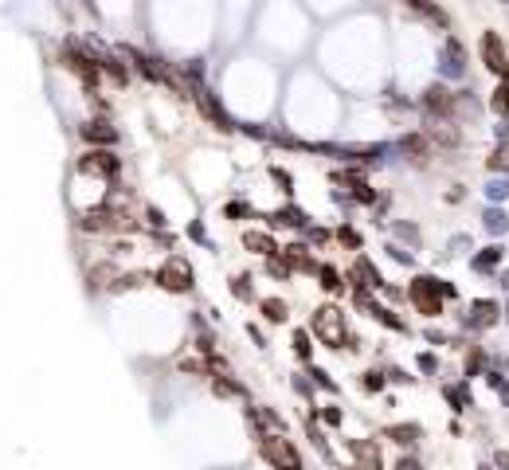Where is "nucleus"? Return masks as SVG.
<instances>
[{"instance_id":"obj_1","label":"nucleus","mask_w":509,"mask_h":470,"mask_svg":"<svg viewBox=\"0 0 509 470\" xmlns=\"http://www.w3.org/2000/svg\"><path fill=\"white\" fill-rule=\"evenodd\" d=\"M192 279H196V270H192L189 259H180V255L165 259L157 270H153V282H157V286H165L169 294H189L192 291Z\"/></svg>"},{"instance_id":"obj_2","label":"nucleus","mask_w":509,"mask_h":470,"mask_svg":"<svg viewBox=\"0 0 509 470\" xmlns=\"http://www.w3.org/2000/svg\"><path fill=\"white\" fill-rule=\"evenodd\" d=\"M313 337L321 345H330V349H341L345 345V314L337 306H321L313 310Z\"/></svg>"},{"instance_id":"obj_3","label":"nucleus","mask_w":509,"mask_h":470,"mask_svg":"<svg viewBox=\"0 0 509 470\" xmlns=\"http://www.w3.org/2000/svg\"><path fill=\"white\" fill-rule=\"evenodd\" d=\"M408 294H411V302H415V310L435 318V314H443V294H455V291L439 279H415Z\"/></svg>"},{"instance_id":"obj_4","label":"nucleus","mask_w":509,"mask_h":470,"mask_svg":"<svg viewBox=\"0 0 509 470\" xmlns=\"http://www.w3.org/2000/svg\"><path fill=\"white\" fill-rule=\"evenodd\" d=\"M259 455L270 470H302V455L290 439H259Z\"/></svg>"},{"instance_id":"obj_5","label":"nucleus","mask_w":509,"mask_h":470,"mask_svg":"<svg viewBox=\"0 0 509 470\" xmlns=\"http://www.w3.org/2000/svg\"><path fill=\"white\" fill-rule=\"evenodd\" d=\"M79 169L87 172V177H102V180H114L121 172V157L110 149H87L79 157Z\"/></svg>"},{"instance_id":"obj_6","label":"nucleus","mask_w":509,"mask_h":470,"mask_svg":"<svg viewBox=\"0 0 509 470\" xmlns=\"http://www.w3.org/2000/svg\"><path fill=\"white\" fill-rule=\"evenodd\" d=\"M79 228L82 231H130L133 223H130V216H121L118 208H94L79 220Z\"/></svg>"},{"instance_id":"obj_7","label":"nucleus","mask_w":509,"mask_h":470,"mask_svg":"<svg viewBox=\"0 0 509 470\" xmlns=\"http://www.w3.org/2000/svg\"><path fill=\"white\" fill-rule=\"evenodd\" d=\"M247 416L259 427V439H286V420L274 408H251Z\"/></svg>"},{"instance_id":"obj_8","label":"nucleus","mask_w":509,"mask_h":470,"mask_svg":"<svg viewBox=\"0 0 509 470\" xmlns=\"http://www.w3.org/2000/svg\"><path fill=\"white\" fill-rule=\"evenodd\" d=\"M67 67L82 79V87H98V59H90L87 51H79L75 43H67Z\"/></svg>"},{"instance_id":"obj_9","label":"nucleus","mask_w":509,"mask_h":470,"mask_svg":"<svg viewBox=\"0 0 509 470\" xmlns=\"http://www.w3.org/2000/svg\"><path fill=\"white\" fill-rule=\"evenodd\" d=\"M482 59H486L489 71L506 75V47H501L498 31H486V36H482Z\"/></svg>"},{"instance_id":"obj_10","label":"nucleus","mask_w":509,"mask_h":470,"mask_svg":"<svg viewBox=\"0 0 509 470\" xmlns=\"http://www.w3.org/2000/svg\"><path fill=\"white\" fill-rule=\"evenodd\" d=\"M82 138L98 149V145H114V141H118V130H114L110 122L98 118V122H87V126H82Z\"/></svg>"},{"instance_id":"obj_11","label":"nucleus","mask_w":509,"mask_h":470,"mask_svg":"<svg viewBox=\"0 0 509 470\" xmlns=\"http://www.w3.org/2000/svg\"><path fill=\"white\" fill-rule=\"evenodd\" d=\"M349 447H353V455H357L360 470H384V462H380V450H376V443H369V439H353Z\"/></svg>"},{"instance_id":"obj_12","label":"nucleus","mask_w":509,"mask_h":470,"mask_svg":"<svg viewBox=\"0 0 509 470\" xmlns=\"http://www.w3.org/2000/svg\"><path fill=\"white\" fill-rule=\"evenodd\" d=\"M282 263H286L290 270H306V274H313V270H318V263L306 255V247H302V243H290V247H282Z\"/></svg>"},{"instance_id":"obj_13","label":"nucleus","mask_w":509,"mask_h":470,"mask_svg":"<svg viewBox=\"0 0 509 470\" xmlns=\"http://www.w3.org/2000/svg\"><path fill=\"white\" fill-rule=\"evenodd\" d=\"M243 247L255 251V255H267V259H274V255H279V243L270 240L267 231H247V235H243Z\"/></svg>"},{"instance_id":"obj_14","label":"nucleus","mask_w":509,"mask_h":470,"mask_svg":"<svg viewBox=\"0 0 509 470\" xmlns=\"http://www.w3.org/2000/svg\"><path fill=\"white\" fill-rule=\"evenodd\" d=\"M270 223H274V228H306V212L302 208H279L270 216Z\"/></svg>"},{"instance_id":"obj_15","label":"nucleus","mask_w":509,"mask_h":470,"mask_svg":"<svg viewBox=\"0 0 509 470\" xmlns=\"http://www.w3.org/2000/svg\"><path fill=\"white\" fill-rule=\"evenodd\" d=\"M259 310H263V318L274 321V325H279V321H286V314H290L282 298H263V302H259Z\"/></svg>"},{"instance_id":"obj_16","label":"nucleus","mask_w":509,"mask_h":470,"mask_svg":"<svg viewBox=\"0 0 509 470\" xmlns=\"http://www.w3.org/2000/svg\"><path fill=\"white\" fill-rule=\"evenodd\" d=\"M353 279H357L360 286H380V274L372 270L369 259H357V267H353Z\"/></svg>"},{"instance_id":"obj_17","label":"nucleus","mask_w":509,"mask_h":470,"mask_svg":"<svg viewBox=\"0 0 509 470\" xmlns=\"http://www.w3.org/2000/svg\"><path fill=\"white\" fill-rule=\"evenodd\" d=\"M423 102H427V110H439V114L450 110V94L443 87H431L427 94H423Z\"/></svg>"},{"instance_id":"obj_18","label":"nucleus","mask_w":509,"mask_h":470,"mask_svg":"<svg viewBox=\"0 0 509 470\" xmlns=\"http://www.w3.org/2000/svg\"><path fill=\"white\" fill-rule=\"evenodd\" d=\"M212 392H216V396H247L243 384H235L231 376H212Z\"/></svg>"},{"instance_id":"obj_19","label":"nucleus","mask_w":509,"mask_h":470,"mask_svg":"<svg viewBox=\"0 0 509 470\" xmlns=\"http://www.w3.org/2000/svg\"><path fill=\"white\" fill-rule=\"evenodd\" d=\"M231 294H235V298H239V302H251V298H255V286H251V274H235V279H231Z\"/></svg>"},{"instance_id":"obj_20","label":"nucleus","mask_w":509,"mask_h":470,"mask_svg":"<svg viewBox=\"0 0 509 470\" xmlns=\"http://www.w3.org/2000/svg\"><path fill=\"white\" fill-rule=\"evenodd\" d=\"M388 435L396 443H404V447H408V443L420 439V427H415V423H399V427H388Z\"/></svg>"},{"instance_id":"obj_21","label":"nucleus","mask_w":509,"mask_h":470,"mask_svg":"<svg viewBox=\"0 0 509 470\" xmlns=\"http://www.w3.org/2000/svg\"><path fill=\"white\" fill-rule=\"evenodd\" d=\"M494 314H498V306H494V302H474V325H489V321H494Z\"/></svg>"},{"instance_id":"obj_22","label":"nucleus","mask_w":509,"mask_h":470,"mask_svg":"<svg viewBox=\"0 0 509 470\" xmlns=\"http://www.w3.org/2000/svg\"><path fill=\"white\" fill-rule=\"evenodd\" d=\"M494 110L506 114L509 110V71H506V82H501L498 90H494Z\"/></svg>"},{"instance_id":"obj_23","label":"nucleus","mask_w":509,"mask_h":470,"mask_svg":"<svg viewBox=\"0 0 509 470\" xmlns=\"http://www.w3.org/2000/svg\"><path fill=\"white\" fill-rule=\"evenodd\" d=\"M294 353H298L302 360H310V357H313V349H310V333H306V330L294 333Z\"/></svg>"},{"instance_id":"obj_24","label":"nucleus","mask_w":509,"mask_h":470,"mask_svg":"<svg viewBox=\"0 0 509 470\" xmlns=\"http://www.w3.org/2000/svg\"><path fill=\"white\" fill-rule=\"evenodd\" d=\"M318 270H321V286H325V291H341V286H345L333 267H318Z\"/></svg>"},{"instance_id":"obj_25","label":"nucleus","mask_w":509,"mask_h":470,"mask_svg":"<svg viewBox=\"0 0 509 470\" xmlns=\"http://www.w3.org/2000/svg\"><path fill=\"white\" fill-rule=\"evenodd\" d=\"M270 177H274V184H282V192H290V189H294V180H290V172H286V169H279V165H270Z\"/></svg>"},{"instance_id":"obj_26","label":"nucleus","mask_w":509,"mask_h":470,"mask_svg":"<svg viewBox=\"0 0 509 470\" xmlns=\"http://www.w3.org/2000/svg\"><path fill=\"white\" fill-rule=\"evenodd\" d=\"M498 259H501V251H498V247H489L486 255H478V259H474V267H478V270H486V267H494Z\"/></svg>"},{"instance_id":"obj_27","label":"nucleus","mask_w":509,"mask_h":470,"mask_svg":"<svg viewBox=\"0 0 509 470\" xmlns=\"http://www.w3.org/2000/svg\"><path fill=\"white\" fill-rule=\"evenodd\" d=\"M267 270L274 274V279H290V267L279 259V255H274V259H267Z\"/></svg>"},{"instance_id":"obj_28","label":"nucleus","mask_w":509,"mask_h":470,"mask_svg":"<svg viewBox=\"0 0 509 470\" xmlns=\"http://www.w3.org/2000/svg\"><path fill=\"white\" fill-rule=\"evenodd\" d=\"M411 8L423 12V16H427V20H435V24H447V16H443L439 8H427V4H411Z\"/></svg>"},{"instance_id":"obj_29","label":"nucleus","mask_w":509,"mask_h":470,"mask_svg":"<svg viewBox=\"0 0 509 470\" xmlns=\"http://www.w3.org/2000/svg\"><path fill=\"white\" fill-rule=\"evenodd\" d=\"M337 240H341V243H349V247H360V235H357L353 228H341V231H337Z\"/></svg>"},{"instance_id":"obj_30","label":"nucleus","mask_w":509,"mask_h":470,"mask_svg":"<svg viewBox=\"0 0 509 470\" xmlns=\"http://www.w3.org/2000/svg\"><path fill=\"white\" fill-rule=\"evenodd\" d=\"M223 212H228L231 220H239V216H247V204H243V200H231V204H228V208H223Z\"/></svg>"},{"instance_id":"obj_31","label":"nucleus","mask_w":509,"mask_h":470,"mask_svg":"<svg viewBox=\"0 0 509 470\" xmlns=\"http://www.w3.org/2000/svg\"><path fill=\"white\" fill-rule=\"evenodd\" d=\"M380 384H384L380 372H364V388H369V392H380Z\"/></svg>"},{"instance_id":"obj_32","label":"nucleus","mask_w":509,"mask_h":470,"mask_svg":"<svg viewBox=\"0 0 509 470\" xmlns=\"http://www.w3.org/2000/svg\"><path fill=\"white\" fill-rule=\"evenodd\" d=\"M310 376H318V384H321V388H333V381H330V372H321V369H313Z\"/></svg>"},{"instance_id":"obj_33","label":"nucleus","mask_w":509,"mask_h":470,"mask_svg":"<svg viewBox=\"0 0 509 470\" xmlns=\"http://www.w3.org/2000/svg\"><path fill=\"white\" fill-rule=\"evenodd\" d=\"M321 420H325V423H341V411L337 408H325V411H321Z\"/></svg>"},{"instance_id":"obj_34","label":"nucleus","mask_w":509,"mask_h":470,"mask_svg":"<svg viewBox=\"0 0 509 470\" xmlns=\"http://www.w3.org/2000/svg\"><path fill=\"white\" fill-rule=\"evenodd\" d=\"M294 388H298L302 396H313V388H310V384H306V381H302V376H294Z\"/></svg>"},{"instance_id":"obj_35","label":"nucleus","mask_w":509,"mask_h":470,"mask_svg":"<svg viewBox=\"0 0 509 470\" xmlns=\"http://www.w3.org/2000/svg\"><path fill=\"white\" fill-rule=\"evenodd\" d=\"M396 470H420V462H411V459H399Z\"/></svg>"}]
</instances>
